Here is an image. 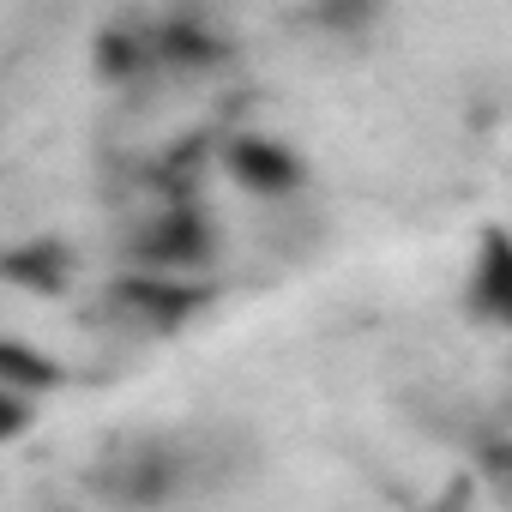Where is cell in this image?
<instances>
[{
  "label": "cell",
  "instance_id": "cell-1",
  "mask_svg": "<svg viewBox=\"0 0 512 512\" xmlns=\"http://www.w3.org/2000/svg\"><path fill=\"white\" fill-rule=\"evenodd\" d=\"M91 494L109 506H169L193 494V452L169 434H121L91 464Z\"/></svg>",
  "mask_w": 512,
  "mask_h": 512
},
{
  "label": "cell",
  "instance_id": "cell-2",
  "mask_svg": "<svg viewBox=\"0 0 512 512\" xmlns=\"http://www.w3.org/2000/svg\"><path fill=\"white\" fill-rule=\"evenodd\" d=\"M127 253H133V266H151V272H205L217 253V235L193 205H175V211L145 217L133 229Z\"/></svg>",
  "mask_w": 512,
  "mask_h": 512
},
{
  "label": "cell",
  "instance_id": "cell-3",
  "mask_svg": "<svg viewBox=\"0 0 512 512\" xmlns=\"http://www.w3.org/2000/svg\"><path fill=\"white\" fill-rule=\"evenodd\" d=\"M115 302H121L133 320H151V326H181V320H193L211 296H205V290H193L181 272H151V266H133V272H121V278H115Z\"/></svg>",
  "mask_w": 512,
  "mask_h": 512
},
{
  "label": "cell",
  "instance_id": "cell-4",
  "mask_svg": "<svg viewBox=\"0 0 512 512\" xmlns=\"http://www.w3.org/2000/svg\"><path fill=\"white\" fill-rule=\"evenodd\" d=\"M229 175H235L247 193H266V199H278V193H296V187L308 181L302 157H296L290 145L266 139V133H241V139L229 145Z\"/></svg>",
  "mask_w": 512,
  "mask_h": 512
},
{
  "label": "cell",
  "instance_id": "cell-5",
  "mask_svg": "<svg viewBox=\"0 0 512 512\" xmlns=\"http://www.w3.org/2000/svg\"><path fill=\"white\" fill-rule=\"evenodd\" d=\"M470 308L494 326H512V235L488 229L470 266Z\"/></svg>",
  "mask_w": 512,
  "mask_h": 512
},
{
  "label": "cell",
  "instance_id": "cell-6",
  "mask_svg": "<svg viewBox=\"0 0 512 512\" xmlns=\"http://www.w3.org/2000/svg\"><path fill=\"white\" fill-rule=\"evenodd\" d=\"M7 284L13 290H31V296H61L73 284V253L67 241L55 235H31L7 253Z\"/></svg>",
  "mask_w": 512,
  "mask_h": 512
},
{
  "label": "cell",
  "instance_id": "cell-7",
  "mask_svg": "<svg viewBox=\"0 0 512 512\" xmlns=\"http://www.w3.org/2000/svg\"><path fill=\"white\" fill-rule=\"evenodd\" d=\"M145 67H163L157 25H109L97 37V73L109 85H133V79H145Z\"/></svg>",
  "mask_w": 512,
  "mask_h": 512
},
{
  "label": "cell",
  "instance_id": "cell-8",
  "mask_svg": "<svg viewBox=\"0 0 512 512\" xmlns=\"http://www.w3.org/2000/svg\"><path fill=\"white\" fill-rule=\"evenodd\" d=\"M157 55H163V67H175V73H211L229 49H223V37L205 25V19H163L157 25Z\"/></svg>",
  "mask_w": 512,
  "mask_h": 512
},
{
  "label": "cell",
  "instance_id": "cell-9",
  "mask_svg": "<svg viewBox=\"0 0 512 512\" xmlns=\"http://www.w3.org/2000/svg\"><path fill=\"white\" fill-rule=\"evenodd\" d=\"M0 386H19V392H55L61 386V362L55 356H37L31 344H0Z\"/></svg>",
  "mask_w": 512,
  "mask_h": 512
},
{
  "label": "cell",
  "instance_id": "cell-10",
  "mask_svg": "<svg viewBox=\"0 0 512 512\" xmlns=\"http://www.w3.org/2000/svg\"><path fill=\"white\" fill-rule=\"evenodd\" d=\"M380 13V0H320V25L326 31H344V37H362Z\"/></svg>",
  "mask_w": 512,
  "mask_h": 512
}]
</instances>
